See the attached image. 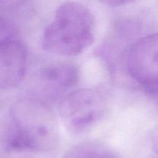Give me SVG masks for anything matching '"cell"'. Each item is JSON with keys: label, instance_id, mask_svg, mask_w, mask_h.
Returning <instances> with one entry per match:
<instances>
[{"label": "cell", "instance_id": "obj_1", "mask_svg": "<svg viewBox=\"0 0 158 158\" xmlns=\"http://www.w3.org/2000/svg\"><path fill=\"white\" fill-rule=\"evenodd\" d=\"M13 129L6 141L12 151L46 152L58 143V128L52 109L42 100L25 98L12 111Z\"/></svg>", "mask_w": 158, "mask_h": 158}, {"label": "cell", "instance_id": "obj_2", "mask_svg": "<svg viewBox=\"0 0 158 158\" xmlns=\"http://www.w3.org/2000/svg\"><path fill=\"white\" fill-rule=\"evenodd\" d=\"M94 39L95 18L91 10L79 2H66L45 29L42 47L51 54L71 57L84 52Z\"/></svg>", "mask_w": 158, "mask_h": 158}, {"label": "cell", "instance_id": "obj_3", "mask_svg": "<svg viewBox=\"0 0 158 158\" xmlns=\"http://www.w3.org/2000/svg\"><path fill=\"white\" fill-rule=\"evenodd\" d=\"M108 106L106 94L97 88H84L68 93L59 105L60 120L68 131L80 134L94 127Z\"/></svg>", "mask_w": 158, "mask_h": 158}, {"label": "cell", "instance_id": "obj_4", "mask_svg": "<svg viewBox=\"0 0 158 158\" xmlns=\"http://www.w3.org/2000/svg\"><path fill=\"white\" fill-rule=\"evenodd\" d=\"M124 64L127 74L145 90L158 87V33L132 44L126 53Z\"/></svg>", "mask_w": 158, "mask_h": 158}, {"label": "cell", "instance_id": "obj_5", "mask_svg": "<svg viewBox=\"0 0 158 158\" xmlns=\"http://www.w3.org/2000/svg\"><path fill=\"white\" fill-rule=\"evenodd\" d=\"M27 49L16 37L0 44V89L9 90L21 84L27 65Z\"/></svg>", "mask_w": 158, "mask_h": 158}, {"label": "cell", "instance_id": "obj_6", "mask_svg": "<svg viewBox=\"0 0 158 158\" xmlns=\"http://www.w3.org/2000/svg\"><path fill=\"white\" fill-rule=\"evenodd\" d=\"M39 79L47 93L57 97L77 84L79 69L73 64H50L40 69Z\"/></svg>", "mask_w": 158, "mask_h": 158}, {"label": "cell", "instance_id": "obj_7", "mask_svg": "<svg viewBox=\"0 0 158 158\" xmlns=\"http://www.w3.org/2000/svg\"><path fill=\"white\" fill-rule=\"evenodd\" d=\"M63 158H119V156L102 144L86 142L73 147Z\"/></svg>", "mask_w": 158, "mask_h": 158}, {"label": "cell", "instance_id": "obj_8", "mask_svg": "<svg viewBox=\"0 0 158 158\" xmlns=\"http://www.w3.org/2000/svg\"><path fill=\"white\" fill-rule=\"evenodd\" d=\"M16 27L10 19L0 16V44L16 37Z\"/></svg>", "mask_w": 158, "mask_h": 158}, {"label": "cell", "instance_id": "obj_9", "mask_svg": "<svg viewBox=\"0 0 158 158\" xmlns=\"http://www.w3.org/2000/svg\"><path fill=\"white\" fill-rule=\"evenodd\" d=\"M102 2L109 6H118L126 5V4L134 2L135 0H100Z\"/></svg>", "mask_w": 158, "mask_h": 158}, {"label": "cell", "instance_id": "obj_10", "mask_svg": "<svg viewBox=\"0 0 158 158\" xmlns=\"http://www.w3.org/2000/svg\"><path fill=\"white\" fill-rule=\"evenodd\" d=\"M146 91H147V92H149V93L151 94L153 97L156 98V99H157V101H158V87L147 89V90H146Z\"/></svg>", "mask_w": 158, "mask_h": 158}]
</instances>
